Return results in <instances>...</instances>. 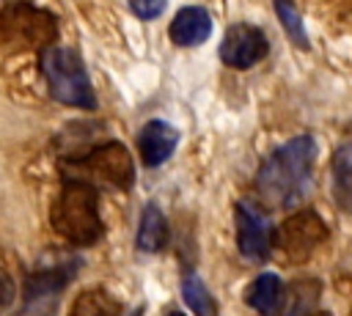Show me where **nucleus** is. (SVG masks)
Returning a JSON list of instances; mask_svg holds the SVG:
<instances>
[{
	"instance_id": "nucleus-1",
	"label": "nucleus",
	"mask_w": 352,
	"mask_h": 316,
	"mask_svg": "<svg viewBox=\"0 0 352 316\" xmlns=\"http://www.w3.org/2000/svg\"><path fill=\"white\" fill-rule=\"evenodd\" d=\"M316 159V140L311 135H294L292 140L272 148L253 179L256 198L267 209H294L308 187Z\"/></svg>"
},
{
	"instance_id": "nucleus-2",
	"label": "nucleus",
	"mask_w": 352,
	"mask_h": 316,
	"mask_svg": "<svg viewBox=\"0 0 352 316\" xmlns=\"http://www.w3.org/2000/svg\"><path fill=\"white\" fill-rule=\"evenodd\" d=\"M50 225L58 236L77 247L96 245L104 236V223L99 214V190L80 179H63V187L50 209Z\"/></svg>"
},
{
	"instance_id": "nucleus-3",
	"label": "nucleus",
	"mask_w": 352,
	"mask_h": 316,
	"mask_svg": "<svg viewBox=\"0 0 352 316\" xmlns=\"http://www.w3.org/2000/svg\"><path fill=\"white\" fill-rule=\"evenodd\" d=\"M63 179H80L91 187L126 192L135 184V162L124 143L110 140L63 162Z\"/></svg>"
},
{
	"instance_id": "nucleus-4",
	"label": "nucleus",
	"mask_w": 352,
	"mask_h": 316,
	"mask_svg": "<svg viewBox=\"0 0 352 316\" xmlns=\"http://www.w3.org/2000/svg\"><path fill=\"white\" fill-rule=\"evenodd\" d=\"M41 74L47 80L50 96L66 107H80V110H94L96 107V93L91 88L85 63L80 60V55L69 47H58L50 44L41 49L38 58Z\"/></svg>"
},
{
	"instance_id": "nucleus-5",
	"label": "nucleus",
	"mask_w": 352,
	"mask_h": 316,
	"mask_svg": "<svg viewBox=\"0 0 352 316\" xmlns=\"http://www.w3.org/2000/svg\"><path fill=\"white\" fill-rule=\"evenodd\" d=\"M80 267H82L80 258L66 256V258H58L52 264L38 267L36 272H30V278L25 280V302H22L19 316H55L58 300H60L63 289L74 280Z\"/></svg>"
},
{
	"instance_id": "nucleus-6",
	"label": "nucleus",
	"mask_w": 352,
	"mask_h": 316,
	"mask_svg": "<svg viewBox=\"0 0 352 316\" xmlns=\"http://www.w3.org/2000/svg\"><path fill=\"white\" fill-rule=\"evenodd\" d=\"M0 36L14 47L44 49L58 36V19L33 3H11L8 8H3Z\"/></svg>"
},
{
	"instance_id": "nucleus-7",
	"label": "nucleus",
	"mask_w": 352,
	"mask_h": 316,
	"mask_svg": "<svg viewBox=\"0 0 352 316\" xmlns=\"http://www.w3.org/2000/svg\"><path fill=\"white\" fill-rule=\"evenodd\" d=\"M327 236H330V228L319 217V212L316 209H302V212L286 217L280 223V228H275V234H272V250H278L283 256V261L300 264L322 242H327Z\"/></svg>"
},
{
	"instance_id": "nucleus-8",
	"label": "nucleus",
	"mask_w": 352,
	"mask_h": 316,
	"mask_svg": "<svg viewBox=\"0 0 352 316\" xmlns=\"http://www.w3.org/2000/svg\"><path fill=\"white\" fill-rule=\"evenodd\" d=\"M234 228H236V250L248 261H267L272 256V223L256 206L236 201L234 203Z\"/></svg>"
},
{
	"instance_id": "nucleus-9",
	"label": "nucleus",
	"mask_w": 352,
	"mask_h": 316,
	"mask_svg": "<svg viewBox=\"0 0 352 316\" xmlns=\"http://www.w3.org/2000/svg\"><path fill=\"white\" fill-rule=\"evenodd\" d=\"M267 52H270V41H267L264 30L250 22L228 25V30L223 33L220 49H217L220 60L228 69H250L258 60H264Z\"/></svg>"
},
{
	"instance_id": "nucleus-10",
	"label": "nucleus",
	"mask_w": 352,
	"mask_h": 316,
	"mask_svg": "<svg viewBox=\"0 0 352 316\" xmlns=\"http://www.w3.org/2000/svg\"><path fill=\"white\" fill-rule=\"evenodd\" d=\"M176 146H179V132L162 118L146 121L143 129L138 132V154L146 168H160L162 162H168Z\"/></svg>"
},
{
	"instance_id": "nucleus-11",
	"label": "nucleus",
	"mask_w": 352,
	"mask_h": 316,
	"mask_svg": "<svg viewBox=\"0 0 352 316\" xmlns=\"http://www.w3.org/2000/svg\"><path fill=\"white\" fill-rule=\"evenodd\" d=\"M168 36L176 47H198L212 36V16L204 5H184L170 19Z\"/></svg>"
},
{
	"instance_id": "nucleus-12",
	"label": "nucleus",
	"mask_w": 352,
	"mask_h": 316,
	"mask_svg": "<svg viewBox=\"0 0 352 316\" xmlns=\"http://www.w3.org/2000/svg\"><path fill=\"white\" fill-rule=\"evenodd\" d=\"M168 239H170V228H168V220L162 214V209L148 201L140 212V223H138V234H135V247L140 253H160L168 247Z\"/></svg>"
},
{
	"instance_id": "nucleus-13",
	"label": "nucleus",
	"mask_w": 352,
	"mask_h": 316,
	"mask_svg": "<svg viewBox=\"0 0 352 316\" xmlns=\"http://www.w3.org/2000/svg\"><path fill=\"white\" fill-rule=\"evenodd\" d=\"M283 297V283L275 272H261L253 278V283L245 291V302L250 311H256L258 316H275L278 305Z\"/></svg>"
},
{
	"instance_id": "nucleus-14",
	"label": "nucleus",
	"mask_w": 352,
	"mask_h": 316,
	"mask_svg": "<svg viewBox=\"0 0 352 316\" xmlns=\"http://www.w3.org/2000/svg\"><path fill=\"white\" fill-rule=\"evenodd\" d=\"M330 181H333V198L338 209L352 214V143H344L333 151Z\"/></svg>"
},
{
	"instance_id": "nucleus-15",
	"label": "nucleus",
	"mask_w": 352,
	"mask_h": 316,
	"mask_svg": "<svg viewBox=\"0 0 352 316\" xmlns=\"http://www.w3.org/2000/svg\"><path fill=\"white\" fill-rule=\"evenodd\" d=\"M319 294H322V283L316 278H297L289 289H283L275 316H308Z\"/></svg>"
},
{
	"instance_id": "nucleus-16",
	"label": "nucleus",
	"mask_w": 352,
	"mask_h": 316,
	"mask_svg": "<svg viewBox=\"0 0 352 316\" xmlns=\"http://www.w3.org/2000/svg\"><path fill=\"white\" fill-rule=\"evenodd\" d=\"M182 297H184V302L190 305V311L195 316H220V308H217L212 291L206 289L201 275L192 272V269L182 272Z\"/></svg>"
},
{
	"instance_id": "nucleus-17",
	"label": "nucleus",
	"mask_w": 352,
	"mask_h": 316,
	"mask_svg": "<svg viewBox=\"0 0 352 316\" xmlns=\"http://www.w3.org/2000/svg\"><path fill=\"white\" fill-rule=\"evenodd\" d=\"M124 308L121 302L104 291V289H85L82 294H77L69 316H121Z\"/></svg>"
},
{
	"instance_id": "nucleus-18",
	"label": "nucleus",
	"mask_w": 352,
	"mask_h": 316,
	"mask_svg": "<svg viewBox=\"0 0 352 316\" xmlns=\"http://www.w3.org/2000/svg\"><path fill=\"white\" fill-rule=\"evenodd\" d=\"M272 5H275V14H278L280 27L286 30V36L300 49H308V33H305V25H302V16H300L294 0H272Z\"/></svg>"
},
{
	"instance_id": "nucleus-19",
	"label": "nucleus",
	"mask_w": 352,
	"mask_h": 316,
	"mask_svg": "<svg viewBox=\"0 0 352 316\" xmlns=\"http://www.w3.org/2000/svg\"><path fill=\"white\" fill-rule=\"evenodd\" d=\"M165 5H168V0H129L132 14L140 19H157L165 11Z\"/></svg>"
},
{
	"instance_id": "nucleus-20",
	"label": "nucleus",
	"mask_w": 352,
	"mask_h": 316,
	"mask_svg": "<svg viewBox=\"0 0 352 316\" xmlns=\"http://www.w3.org/2000/svg\"><path fill=\"white\" fill-rule=\"evenodd\" d=\"M14 302V278L6 267H0V311H6Z\"/></svg>"
},
{
	"instance_id": "nucleus-21",
	"label": "nucleus",
	"mask_w": 352,
	"mask_h": 316,
	"mask_svg": "<svg viewBox=\"0 0 352 316\" xmlns=\"http://www.w3.org/2000/svg\"><path fill=\"white\" fill-rule=\"evenodd\" d=\"M162 316H187V313H184V311H179V308H173V305H170V308H165V311H162Z\"/></svg>"
},
{
	"instance_id": "nucleus-22",
	"label": "nucleus",
	"mask_w": 352,
	"mask_h": 316,
	"mask_svg": "<svg viewBox=\"0 0 352 316\" xmlns=\"http://www.w3.org/2000/svg\"><path fill=\"white\" fill-rule=\"evenodd\" d=\"M308 316H333V313H327V311H314V313H308Z\"/></svg>"
},
{
	"instance_id": "nucleus-23",
	"label": "nucleus",
	"mask_w": 352,
	"mask_h": 316,
	"mask_svg": "<svg viewBox=\"0 0 352 316\" xmlns=\"http://www.w3.org/2000/svg\"><path fill=\"white\" fill-rule=\"evenodd\" d=\"M132 316H143V308H135V313Z\"/></svg>"
}]
</instances>
